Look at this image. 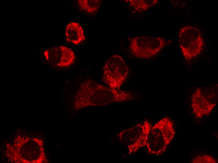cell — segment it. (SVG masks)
Wrapping results in <instances>:
<instances>
[{"mask_svg":"<svg viewBox=\"0 0 218 163\" xmlns=\"http://www.w3.org/2000/svg\"><path fill=\"white\" fill-rule=\"evenodd\" d=\"M136 99L130 91L113 89L89 79L80 84L74 106L79 110L90 106H104L112 103L130 101Z\"/></svg>","mask_w":218,"mask_h":163,"instance_id":"obj_1","label":"cell"},{"mask_svg":"<svg viewBox=\"0 0 218 163\" xmlns=\"http://www.w3.org/2000/svg\"><path fill=\"white\" fill-rule=\"evenodd\" d=\"M175 134L170 118L165 117L160 119L152 127L149 133L146 145L148 153L156 155L164 153Z\"/></svg>","mask_w":218,"mask_h":163,"instance_id":"obj_2","label":"cell"},{"mask_svg":"<svg viewBox=\"0 0 218 163\" xmlns=\"http://www.w3.org/2000/svg\"><path fill=\"white\" fill-rule=\"evenodd\" d=\"M129 71L128 66L121 55H112L103 67L102 81L111 88L120 89L127 77Z\"/></svg>","mask_w":218,"mask_h":163,"instance_id":"obj_3","label":"cell"},{"mask_svg":"<svg viewBox=\"0 0 218 163\" xmlns=\"http://www.w3.org/2000/svg\"><path fill=\"white\" fill-rule=\"evenodd\" d=\"M178 42L183 56L187 61L199 55L204 45L200 30L190 25L184 26L180 29Z\"/></svg>","mask_w":218,"mask_h":163,"instance_id":"obj_4","label":"cell"},{"mask_svg":"<svg viewBox=\"0 0 218 163\" xmlns=\"http://www.w3.org/2000/svg\"><path fill=\"white\" fill-rule=\"evenodd\" d=\"M152 127L151 124L146 120L124 130L118 134L119 140L127 147L128 154H135L146 146Z\"/></svg>","mask_w":218,"mask_h":163,"instance_id":"obj_5","label":"cell"},{"mask_svg":"<svg viewBox=\"0 0 218 163\" xmlns=\"http://www.w3.org/2000/svg\"><path fill=\"white\" fill-rule=\"evenodd\" d=\"M165 45V40L160 37L139 36L132 39L130 48L136 57L148 59L157 55Z\"/></svg>","mask_w":218,"mask_h":163,"instance_id":"obj_6","label":"cell"},{"mask_svg":"<svg viewBox=\"0 0 218 163\" xmlns=\"http://www.w3.org/2000/svg\"><path fill=\"white\" fill-rule=\"evenodd\" d=\"M43 55L50 65L58 68H67L73 64L75 55L71 49L64 46H55L45 50Z\"/></svg>","mask_w":218,"mask_h":163,"instance_id":"obj_7","label":"cell"},{"mask_svg":"<svg viewBox=\"0 0 218 163\" xmlns=\"http://www.w3.org/2000/svg\"><path fill=\"white\" fill-rule=\"evenodd\" d=\"M216 105L209 101L204 90L200 87L196 88L191 97L193 112L197 118L210 114Z\"/></svg>","mask_w":218,"mask_h":163,"instance_id":"obj_8","label":"cell"},{"mask_svg":"<svg viewBox=\"0 0 218 163\" xmlns=\"http://www.w3.org/2000/svg\"><path fill=\"white\" fill-rule=\"evenodd\" d=\"M65 36L68 42L75 45L85 39L83 28L79 24L74 22L70 23L66 26Z\"/></svg>","mask_w":218,"mask_h":163,"instance_id":"obj_9","label":"cell"},{"mask_svg":"<svg viewBox=\"0 0 218 163\" xmlns=\"http://www.w3.org/2000/svg\"><path fill=\"white\" fill-rule=\"evenodd\" d=\"M102 1L101 0H79L78 3L80 10L91 14L98 10Z\"/></svg>","mask_w":218,"mask_h":163,"instance_id":"obj_10","label":"cell"},{"mask_svg":"<svg viewBox=\"0 0 218 163\" xmlns=\"http://www.w3.org/2000/svg\"><path fill=\"white\" fill-rule=\"evenodd\" d=\"M130 5L137 11H144L157 3V0H129Z\"/></svg>","mask_w":218,"mask_h":163,"instance_id":"obj_11","label":"cell"},{"mask_svg":"<svg viewBox=\"0 0 218 163\" xmlns=\"http://www.w3.org/2000/svg\"><path fill=\"white\" fill-rule=\"evenodd\" d=\"M192 163H216L217 161L212 156L206 155L197 156L191 161Z\"/></svg>","mask_w":218,"mask_h":163,"instance_id":"obj_12","label":"cell"}]
</instances>
